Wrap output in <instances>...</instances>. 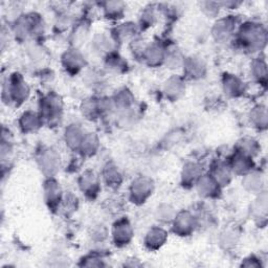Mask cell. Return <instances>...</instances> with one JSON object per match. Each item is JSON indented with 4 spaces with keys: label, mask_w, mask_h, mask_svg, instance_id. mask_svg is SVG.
<instances>
[{
    "label": "cell",
    "mask_w": 268,
    "mask_h": 268,
    "mask_svg": "<svg viewBox=\"0 0 268 268\" xmlns=\"http://www.w3.org/2000/svg\"><path fill=\"white\" fill-rule=\"evenodd\" d=\"M124 9H125L124 4L117 2L107 3L105 7H104L105 14L108 18H117L118 16H122L124 13Z\"/></svg>",
    "instance_id": "obj_23"
},
{
    "label": "cell",
    "mask_w": 268,
    "mask_h": 268,
    "mask_svg": "<svg viewBox=\"0 0 268 268\" xmlns=\"http://www.w3.org/2000/svg\"><path fill=\"white\" fill-rule=\"evenodd\" d=\"M203 11L205 14H207L208 16H214L219 12V5L215 3H203L202 4Z\"/></svg>",
    "instance_id": "obj_31"
},
{
    "label": "cell",
    "mask_w": 268,
    "mask_h": 268,
    "mask_svg": "<svg viewBox=\"0 0 268 268\" xmlns=\"http://www.w3.org/2000/svg\"><path fill=\"white\" fill-rule=\"evenodd\" d=\"M258 150L259 148L256 141L251 139H244L239 143V151H238V153L252 157L258 152Z\"/></svg>",
    "instance_id": "obj_20"
},
{
    "label": "cell",
    "mask_w": 268,
    "mask_h": 268,
    "mask_svg": "<svg viewBox=\"0 0 268 268\" xmlns=\"http://www.w3.org/2000/svg\"><path fill=\"white\" fill-rule=\"evenodd\" d=\"M59 166H60V156L55 150H47L41 154L40 167L43 173L53 175L57 172Z\"/></svg>",
    "instance_id": "obj_3"
},
{
    "label": "cell",
    "mask_w": 268,
    "mask_h": 268,
    "mask_svg": "<svg viewBox=\"0 0 268 268\" xmlns=\"http://www.w3.org/2000/svg\"><path fill=\"white\" fill-rule=\"evenodd\" d=\"M132 228L127 220L117 221L113 227V239L116 244L125 245L130 242L132 238Z\"/></svg>",
    "instance_id": "obj_4"
},
{
    "label": "cell",
    "mask_w": 268,
    "mask_h": 268,
    "mask_svg": "<svg viewBox=\"0 0 268 268\" xmlns=\"http://www.w3.org/2000/svg\"><path fill=\"white\" fill-rule=\"evenodd\" d=\"M46 196L49 200V202H56L58 200H60V187L58 186V184L54 181H50L46 184Z\"/></svg>",
    "instance_id": "obj_24"
},
{
    "label": "cell",
    "mask_w": 268,
    "mask_h": 268,
    "mask_svg": "<svg viewBox=\"0 0 268 268\" xmlns=\"http://www.w3.org/2000/svg\"><path fill=\"white\" fill-rule=\"evenodd\" d=\"M251 71H252V74H254V77L257 80H259V81L266 80V74H267L266 64L262 60H257L252 63Z\"/></svg>",
    "instance_id": "obj_26"
},
{
    "label": "cell",
    "mask_w": 268,
    "mask_h": 268,
    "mask_svg": "<svg viewBox=\"0 0 268 268\" xmlns=\"http://www.w3.org/2000/svg\"><path fill=\"white\" fill-rule=\"evenodd\" d=\"M41 116L34 112H26L21 117V127L24 131H35L41 125Z\"/></svg>",
    "instance_id": "obj_17"
},
{
    "label": "cell",
    "mask_w": 268,
    "mask_h": 268,
    "mask_svg": "<svg viewBox=\"0 0 268 268\" xmlns=\"http://www.w3.org/2000/svg\"><path fill=\"white\" fill-rule=\"evenodd\" d=\"M243 186L246 188V190L255 193L261 191V188L263 186V180L259 173H249L246 174L243 181Z\"/></svg>",
    "instance_id": "obj_18"
},
{
    "label": "cell",
    "mask_w": 268,
    "mask_h": 268,
    "mask_svg": "<svg viewBox=\"0 0 268 268\" xmlns=\"http://www.w3.org/2000/svg\"><path fill=\"white\" fill-rule=\"evenodd\" d=\"M144 56H145L147 62L150 65L160 64V62L165 60V58H166L165 52H163L162 49L159 48L158 46L147 47L146 51L144 52Z\"/></svg>",
    "instance_id": "obj_13"
},
{
    "label": "cell",
    "mask_w": 268,
    "mask_h": 268,
    "mask_svg": "<svg viewBox=\"0 0 268 268\" xmlns=\"http://www.w3.org/2000/svg\"><path fill=\"white\" fill-rule=\"evenodd\" d=\"M266 210H267V198H266V195L263 194L259 197V199L256 202L255 212L259 213V215H262V214H266Z\"/></svg>",
    "instance_id": "obj_30"
},
{
    "label": "cell",
    "mask_w": 268,
    "mask_h": 268,
    "mask_svg": "<svg viewBox=\"0 0 268 268\" xmlns=\"http://www.w3.org/2000/svg\"><path fill=\"white\" fill-rule=\"evenodd\" d=\"M213 177L219 186L227 185L231 181V169L226 165H218L214 169Z\"/></svg>",
    "instance_id": "obj_19"
},
{
    "label": "cell",
    "mask_w": 268,
    "mask_h": 268,
    "mask_svg": "<svg viewBox=\"0 0 268 268\" xmlns=\"http://www.w3.org/2000/svg\"><path fill=\"white\" fill-rule=\"evenodd\" d=\"M252 166L251 157L243 155L241 153H238L233 162H232V169L234 172L238 174H246L250 171V168Z\"/></svg>",
    "instance_id": "obj_12"
},
{
    "label": "cell",
    "mask_w": 268,
    "mask_h": 268,
    "mask_svg": "<svg viewBox=\"0 0 268 268\" xmlns=\"http://www.w3.org/2000/svg\"><path fill=\"white\" fill-rule=\"evenodd\" d=\"M184 67L186 68L189 76H191L192 78L201 77L205 69V65L200 60V58L196 57L189 58L186 61H184Z\"/></svg>",
    "instance_id": "obj_10"
},
{
    "label": "cell",
    "mask_w": 268,
    "mask_h": 268,
    "mask_svg": "<svg viewBox=\"0 0 268 268\" xmlns=\"http://www.w3.org/2000/svg\"><path fill=\"white\" fill-rule=\"evenodd\" d=\"M94 133H88L87 136H84V139L81 143V150L83 151V153L85 154H92L94 152H96L97 148L99 146L98 144V139L93 136Z\"/></svg>",
    "instance_id": "obj_21"
},
{
    "label": "cell",
    "mask_w": 268,
    "mask_h": 268,
    "mask_svg": "<svg viewBox=\"0 0 268 268\" xmlns=\"http://www.w3.org/2000/svg\"><path fill=\"white\" fill-rule=\"evenodd\" d=\"M104 175H105V180L107 181L108 184L117 185V184H120V182H121L120 172H118L116 167H114L112 165H108L106 167V171H105V173H104Z\"/></svg>",
    "instance_id": "obj_27"
},
{
    "label": "cell",
    "mask_w": 268,
    "mask_h": 268,
    "mask_svg": "<svg viewBox=\"0 0 268 268\" xmlns=\"http://www.w3.org/2000/svg\"><path fill=\"white\" fill-rule=\"evenodd\" d=\"M167 239V233L162 229L154 228L149 231L146 237V244L150 248H158Z\"/></svg>",
    "instance_id": "obj_9"
},
{
    "label": "cell",
    "mask_w": 268,
    "mask_h": 268,
    "mask_svg": "<svg viewBox=\"0 0 268 268\" xmlns=\"http://www.w3.org/2000/svg\"><path fill=\"white\" fill-rule=\"evenodd\" d=\"M175 213L173 211V208L168 205V204H162L160 206H158L157 208V217L159 220L162 221H168V220H172L175 218Z\"/></svg>",
    "instance_id": "obj_29"
},
{
    "label": "cell",
    "mask_w": 268,
    "mask_h": 268,
    "mask_svg": "<svg viewBox=\"0 0 268 268\" xmlns=\"http://www.w3.org/2000/svg\"><path fill=\"white\" fill-rule=\"evenodd\" d=\"M195 227V219L189 212H182L174 218L175 232L183 236L190 234Z\"/></svg>",
    "instance_id": "obj_6"
},
{
    "label": "cell",
    "mask_w": 268,
    "mask_h": 268,
    "mask_svg": "<svg viewBox=\"0 0 268 268\" xmlns=\"http://www.w3.org/2000/svg\"><path fill=\"white\" fill-rule=\"evenodd\" d=\"M223 88L226 94L231 97H237L243 91V83L234 76H227L223 81Z\"/></svg>",
    "instance_id": "obj_14"
},
{
    "label": "cell",
    "mask_w": 268,
    "mask_h": 268,
    "mask_svg": "<svg viewBox=\"0 0 268 268\" xmlns=\"http://www.w3.org/2000/svg\"><path fill=\"white\" fill-rule=\"evenodd\" d=\"M239 41L243 47L250 51L261 50L266 42L265 29L256 23H245L239 32Z\"/></svg>",
    "instance_id": "obj_1"
},
{
    "label": "cell",
    "mask_w": 268,
    "mask_h": 268,
    "mask_svg": "<svg viewBox=\"0 0 268 268\" xmlns=\"http://www.w3.org/2000/svg\"><path fill=\"white\" fill-rule=\"evenodd\" d=\"M250 120L258 127H266L267 124V113L266 109L262 106H258L254 108L250 113Z\"/></svg>",
    "instance_id": "obj_22"
},
{
    "label": "cell",
    "mask_w": 268,
    "mask_h": 268,
    "mask_svg": "<svg viewBox=\"0 0 268 268\" xmlns=\"http://www.w3.org/2000/svg\"><path fill=\"white\" fill-rule=\"evenodd\" d=\"M8 95H10L14 102H23L28 95L26 83H24L21 78L11 79L8 85Z\"/></svg>",
    "instance_id": "obj_5"
},
{
    "label": "cell",
    "mask_w": 268,
    "mask_h": 268,
    "mask_svg": "<svg viewBox=\"0 0 268 268\" xmlns=\"http://www.w3.org/2000/svg\"><path fill=\"white\" fill-rule=\"evenodd\" d=\"M165 92L169 98L178 99L185 92L184 82L178 77L169 79L165 85Z\"/></svg>",
    "instance_id": "obj_11"
},
{
    "label": "cell",
    "mask_w": 268,
    "mask_h": 268,
    "mask_svg": "<svg viewBox=\"0 0 268 268\" xmlns=\"http://www.w3.org/2000/svg\"><path fill=\"white\" fill-rule=\"evenodd\" d=\"M219 188L218 183L214 180V177L211 175L200 176L197 181V189L199 194L203 197H212L216 194V192Z\"/></svg>",
    "instance_id": "obj_8"
},
{
    "label": "cell",
    "mask_w": 268,
    "mask_h": 268,
    "mask_svg": "<svg viewBox=\"0 0 268 268\" xmlns=\"http://www.w3.org/2000/svg\"><path fill=\"white\" fill-rule=\"evenodd\" d=\"M66 144L71 148H79L84 139V133L77 125H72L66 130Z\"/></svg>",
    "instance_id": "obj_15"
},
{
    "label": "cell",
    "mask_w": 268,
    "mask_h": 268,
    "mask_svg": "<svg viewBox=\"0 0 268 268\" xmlns=\"http://www.w3.org/2000/svg\"><path fill=\"white\" fill-rule=\"evenodd\" d=\"M98 181L97 177L95 176L94 173H85L82 176L81 180V188L83 191L86 192H96V189L98 188Z\"/></svg>",
    "instance_id": "obj_25"
},
{
    "label": "cell",
    "mask_w": 268,
    "mask_h": 268,
    "mask_svg": "<svg viewBox=\"0 0 268 268\" xmlns=\"http://www.w3.org/2000/svg\"><path fill=\"white\" fill-rule=\"evenodd\" d=\"M63 63L68 69L78 70L83 66L84 60H83V57L81 56V54L76 52V50H73L64 55Z\"/></svg>",
    "instance_id": "obj_16"
},
{
    "label": "cell",
    "mask_w": 268,
    "mask_h": 268,
    "mask_svg": "<svg viewBox=\"0 0 268 268\" xmlns=\"http://www.w3.org/2000/svg\"><path fill=\"white\" fill-rule=\"evenodd\" d=\"M199 167L195 163H189V165L186 166L184 169V178L186 182H194L195 180H198L199 178Z\"/></svg>",
    "instance_id": "obj_28"
},
{
    "label": "cell",
    "mask_w": 268,
    "mask_h": 268,
    "mask_svg": "<svg viewBox=\"0 0 268 268\" xmlns=\"http://www.w3.org/2000/svg\"><path fill=\"white\" fill-rule=\"evenodd\" d=\"M152 182L148 178L140 177L133 182L131 186V196L133 200L144 202L152 194Z\"/></svg>",
    "instance_id": "obj_2"
},
{
    "label": "cell",
    "mask_w": 268,
    "mask_h": 268,
    "mask_svg": "<svg viewBox=\"0 0 268 268\" xmlns=\"http://www.w3.org/2000/svg\"><path fill=\"white\" fill-rule=\"evenodd\" d=\"M235 28V22L231 17L217 21L213 28V35L218 41H226L232 37Z\"/></svg>",
    "instance_id": "obj_7"
}]
</instances>
